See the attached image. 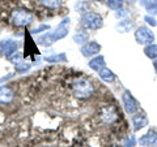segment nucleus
I'll list each match as a JSON object with an SVG mask.
<instances>
[{"instance_id":"obj_1","label":"nucleus","mask_w":157,"mask_h":147,"mask_svg":"<svg viewBox=\"0 0 157 147\" xmlns=\"http://www.w3.org/2000/svg\"><path fill=\"white\" fill-rule=\"evenodd\" d=\"M70 90L73 98L78 100H89L96 95V86L86 77H77L71 81Z\"/></svg>"},{"instance_id":"obj_2","label":"nucleus","mask_w":157,"mask_h":147,"mask_svg":"<svg viewBox=\"0 0 157 147\" xmlns=\"http://www.w3.org/2000/svg\"><path fill=\"white\" fill-rule=\"evenodd\" d=\"M97 121L98 124H101L102 126H114L121 121V113L118 111L115 104L111 103H105L98 108L97 113Z\"/></svg>"},{"instance_id":"obj_3","label":"nucleus","mask_w":157,"mask_h":147,"mask_svg":"<svg viewBox=\"0 0 157 147\" xmlns=\"http://www.w3.org/2000/svg\"><path fill=\"white\" fill-rule=\"evenodd\" d=\"M34 21V14L26 8H14L9 14V22L14 27H28Z\"/></svg>"},{"instance_id":"obj_4","label":"nucleus","mask_w":157,"mask_h":147,"mask_svg":"<svg viewBox=\"0 0 157 147\" xmlns=\"http://www.w3.org/2000/svg\"><path fill=\"white\" fill-rule=\"evenodd\" d=\"M80 25L82 29H85V30L96 31V30H100V29L104 26V18H102L100 13L89 11L84 14H81Z\"/></svg>"},{"instance_id":"obj_5","label":"nucleus","mask_w":157,"mask_h":147,"mask_svg":"<svg viewBox=\"0 0 157 147\" xmlns=\"http://www.w3.org/2000/svg\"><path fill=\"white\" fill-rule=\"evenodd\" d=\"M121 99H122V106H123V109L127 115L132 116L134 113L140 111V104L139 102L135 99V96L131 94L128 90H123L121 95Z\"/></svg>"},{"instance_id":"obj_6","label":"nucleus","mask_w":157,"mask_h":147,"mask_svg":"<svg viewBox=\"0 0 157 147\" xmlns=\"http://www.w3.org/2000/svg\"><path fill=\"white\" fill-rule=\"evenodd\" d=\"M135 39L139 45H152L156 39L155 33L148 26H139L135 30Z\"/></svg>"},{"instance_id":"obj_7","label":"nucleus","mask_w":157,"mask_h":147,"mask_svg":"<svg viewBox=\"0 0 157 147\" xmlns=\"http://www.w3.org/2000/svg\"><path fill=\"white\" fill-rule=\"evenodd\" d=\"M18 47H20V43L14 39H4V41H0V55L2 56H6L9 57L14 53L16 51H18Z\"/></svg>"},{"instance_id":"obj_8","label":"nucleus","mask_w":157,"mask_h":147,"mask_svg":"<svg viewBox=\"0 0 157 147\" xmlns=\"http://www.w3.org/2000/svg\"><path fill=\"white\" fill-rule=\"evenodd\" d=\"M70 27H71V18L70 17H64L56 25L55 30L52 31L54 37H55V39H56V42L62 41V39H64L68 35V33H70Z\"/></svg>"},{"instance_id":"obj_9","label":"nucleus","mask_w":157,"mask_h":147,"mask_svg":"<svg viewBox=\"0 0 157 147\" xmlns=\"http://www.w3.org/2000/svg\"><path fill=\"white\" fill-rule=\"evenodd\" d=\"M101 50H102L101 45L98 42H96V41H89L88 43H85L84 46L80 47L81 55L84 57H86V59H90V57L96 56V55H100Z\"/></svg>"},{"instance_id":"obj_10","label":"nucleus","mask_w":157,"mask_h":147,"mask_svg":"<svg viewBox=\"0 0 157 147\" xmlns=\"http://www.w3.org/2000/svg\"><path fill=\"white\" fill-rule=\"evenodd\" d=\"M148 125V117H147L143 112H136L131 116V126L134 131H139L143 128Z\"/></svg>"},{"instance_id":"obj_11","label":"nucleus","mask_w":157,"mask_h":147,"mask_svg":"<svg viewBox=\"0 0 157 147\" xmlns=\"http://www.w3.org/2000/svg\"><path fill=\"white\" fill-rule=\"evenodd\" d=\"M14 100V90L9 85L0 86V104L7 106Z\"/></svg>"},{"instance_id":"obj_12","label":"nucleus","mask_w":157,"mask_h":147,"mask_svg":"<svg viewBox=\"0 0 157 147\" xmlns=\"http://www.w3.org/2000/svg\"><path fill=\"white\" fill-rule=\"evenodd\" d=\"M157 141V131L156 130H148L145 134H143L139 138V145L141 147H151L156 143Z\"/></svg>"},{"instance_id":"obj_13","label":"nucleus","mask_w":157,"mask_h":147,"mask_svg":"<svg viewBox=\"0 0 157 147\" xmlns=\"http://www.w3.org/2000/svg\"><path fill=\"white\" fill-rule=\"evenodd\" d=\"M88 66L92 70H94V72H100L102 68H105L106 66V61H105V57L104 55H96V56H93L89 59V61H88Z\"/></svg>"},{"instance_id":"obj_14","label":"nucleus","mask_w":157,"mask_h":147,"mask_svg":"<svg viewBox=\"0 0 157 147\" xmlns=\"http://www.w3.org/2000/svg\"><path fill=\"white\" fill-rule=\"evenodd\" d=\"M72 41L77 46H84L85 43L89 42V33L85 29H77L76 33L72 35Z\"/></svg>"},{"instance_id":"obj_15","label":"nucleus","mask_w":157,"mask_h":147,"mask_svg":"<svg viewBox=\"0 0 157 147\" xmlns=\"http://www.w3.org/2000/svg\"><path fill=\"white\" fill-rule=\"evenodd\" d=\"M56 42V39H55V37H54V33L52 31H47V33H43V34H41L38 38H37V45H39V46H43V47H51L54 43Z\"/></svg>"},{"instance_id":"obj_16","label":"nucleus","mask_w":157,"mask_h":147,"mask_svg":"<svg viewBox=\"0 0 157 147\" xmlns=\"http://www.w3.org/2000/svg\"><path fill=\"white\" fill-rule=\"evenodd\" d=\"M135 27V22L130 18H124V20H119V22L117 23V31L118 33H128L132 29Z\"/></svg>"},{"instance_id":"obj_17","label":"nucleus","mask_w":157,"mask_h":147,"mask_svg":"<svg viewBox=\"0 0 157 147\" xmlns=\"http://www.w3.org/2000/svg\"><path fill=\"white\" fill-rule=\"evenodd\" d=\"M98 77L101 78V81H104V82H106V83L114 82V81H115V78H117L115 73L113 72L110 68H107V66L102 68V69L98 72Z\"/></svg>"},{"instance_id":"obj_18","label":"nucleus","mask_w":157,"mask_h":147,"mask_svg":"<svg viewBox=\"0 0 157 147\" xmlns=\"http://www.w3.org/2000/svg\"><path fill=\"white\" fill-rule=\"evenodd\" d=\"M46 63H50V64H56V63H67L68 61V57L64 52H55V53H51L48 56H45L43 59Z\"/></svg>"},{"instance_id":"obj_19","label":"nucleus","mask_w":157,"mask_h":147,"mask_svg":"<svg viewBox=\"0 0 157 147\" xmlns=\"http://www.w3.org/2000/svg\"><path fill=\"white\" fill-rule=\"evenodd\" d=\"M39 4L43 8L50 9V11H58L62 7L63 0H39Z\"/></svg>"},{"instance_id":"obj_20","label":"nucleus","mask_w":157,"mask_h":147,"mask_svg":"<svg viewBox=\"0 0 157 147\" xmlns=\"http://www.w3.org/2000/svg\"><path fill=\"white\" fill-rule=\"evenodd\" d=\"M140 5L149 12V14H157V0H140Z\"/></svg>"},{"instance_id":"obj_21","label":"nucleus","mask_w":157,"mask_h":147,"mask_svg":"<svg viewBox=\"0 0 157 147\" xmlns=\"http://www.w3.org/2000/svg\"><path fill=\"white\" fill-rule=\"evenodd\" d=\"M144 53L145 56L151 59V60H157V45L152 43V45H147L144 47Z\"/></svg>"},{"instance_id":"obj_22","label":"nucleus","mask_w":157,"mask_h":147,"mask_svg":"<svg viewBox=\"0 0 157 147\" xmlns=\"http://www.w3.org/2000/svg\"><path fill=\"white\" fill-rule=\"evenodd\" d=\"M24 59H25V55H24L22 52H20V51H16L14 53H12L9 57H7V60L11 63V64H13L14 66H16L18 64H21V63H24Z\"/></svg>"},{"instance_id":"obj_23","label":"nucleus","mask_w":157,"mask_h":147,"mask_svg":"<svg viewBox=\"0 0 157 147\" xmlns=\"http://www.w3.org/2000/svg\"><path fill=\"white\" fill-rule=\"evenodd\" d=\"M50 29H51V26L48 25V23H39L38 26L32 29L30 34H32V35H38V34L41 35V34H43V33H47Z\"/></svg>"},{"instance_id":"obj_24","label":"nucleus","mask_w":157,"mask_h":147,"mask_svg":"<svg viewBox=\"0 0 157 147\" xmlns=\"http://www.w3.org/2000/svg\"><path fill=\"white\" fill-rule=\"evenodd\" d=\"M123 4H124V0H106V5L111 11H118V9L123 8Z\"/></svg>"},{"instance_id":"obj_25","label":"nucleus","mask_w":157,"mask_h":147,"mask_svg":"<svg viewBox=\"0 0 157 147\" xmlns=\"http://www.w3.org/2000/svg\"><path fill=\"white\" fill-rule=\"evenodd\" d=\"M75 11L77 13L84 14L86 12H89V4H88L86 2H84V0H80V2H77L75 4Z\"/></svg>"},{"instance_id":"obj_26","label":"nucleus","mask_w":157,"mask_h":147,"mask_svg":"<svg viewBox=\"0 0 157 147\" xmlns=\"http://www.w3.org/2000/svg\"><path fill=\"white\" fill-rule=\"evenodd\" d=\"M30 68H32V64H30V63L24 61V63H21V64L16 65V72L20 73V74H24V73H26L29 69H30Z\"/></svg>"},{"instance_id":"obj_27","label":"nucleus","mask_w":157,"mask_h":147,"mask_svg":"<svg viewBox=\"0 0 157 147\" xmlns=\"http://www.w3.org/2000/svg\"><path fill=\"white\" fill-rule=\"evenodd\" d=\"M144 21H145L147 25H149L151 27H156L157 26V20H156L155 16H152V14H145Z\"/></svg>"},{"instance_id":"obj_28","label":"nucleus","mask_w":157,"mask_h":147,"mask_svg":"<svg viewBox=\"0 0 157 147\" xmlns=\"http://www.w3.org/2000/svg\"><path fill=\"white\" fill-rule=\"evenodd\" d=\"M128 11L124 8H121V9H118V11H115V17L118 20H124V18H128Z\"/></svg>"},{"instance_id":"obj_29","label":"nucleus","mask_w":157,"mask_h":147,"mask_svg":"<svg viewBox=\"0 0 157 147\" xmlns=\"http://www.w3.org/2000/svg\"><path fill=\"white\" fill-rule=\"evenodd\" d=\"M135 146H136V138H135V135L127 137V139L124 142L123 147H135Z\"/></svg>"},{"instance_id":"obj_30","label":"nucleus","mask_w":157,"mask_h":147,"mask_svg":"<svg viewBox=\"0 0 157 147\" xmlns=\"http://www.w3.org/2000/svg\"><path fill=\"white\" fill-rule=\"evenodd\" d=\"M153 66H155V70L157 73V60H153Z\"/></svg>"},{"instance_id":"obj_31","label":"nucleus","mask_w":157,"mask_h":147,"mask_svg":"<svg viewBox=\"0 0 157 147\" xmlns=\"http://www.w3.org/2000/svg\"><path fill=\"white\" fill-rule=\"evenodd\" d=\"M124 2H127V3H131V4H132V3H135L136 0H124Z\"/></svg>"},{"instance_id":"obj_32","label":"nucleus","mask_w":157,"mask_h":147,"mask_svg":"<svg viewBox=\"0 0 157 147\" xmlns=\"http://www.w3.org/2000/svg\"><path fill=\"white\" fill-rule=\"evenodd\" d=\"M93 2H100L101 3V2H106V0H93Z\"/></svg>"},{"instance_id":"obj_33","label":"nucleus","mask_w":157,"mask_h":147,"mask_svg":"<svg viewBox=\"0 0 157 147\" xmlns=\"http://www.w3.org/2000/svg\"><path fill=\"white\" fill-rule=\"evenodd\" d=\"M153 147H157V141H156V143L153 145Z\"/></svg>"}]
</instances>
